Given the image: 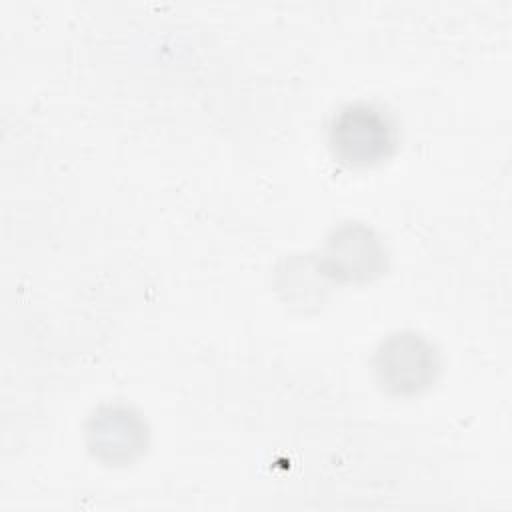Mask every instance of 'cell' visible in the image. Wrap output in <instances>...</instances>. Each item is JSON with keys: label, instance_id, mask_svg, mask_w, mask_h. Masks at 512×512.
Wrapping results in <instances>:
<instances>
[{"label": "cell", "instance_id": "6da1fadb", "mask_svg": "<svg viewBox=\"0 0 512 512\" xmlns=\"http://www.w3.org/2000/svg\"><path fill=\"white\" fill-rule=\"evenodd\" d=\"M328 142L340 162L372 166L392 154L396 128L390 116L376 104L350 102L332 116Z\"/></svg>", "mask_w": 512, "mask_h": 512}, {"label": "cell", "instance_id": "277c9868", "mask_svg": "<svg viewBox=\"0 0 512 512\" xmlns=\"http://www.w3.org/2000/svg\"><path fill=\"white\" fill-rule=\"evenodd\" d=\"M384 248L374 232L362 224L350 222L332 232L326 244V272L348 278L366 280L380 272Z\"/></svg>", "mask_w": 512, "mask_h": 512}, {"label": "cell", "instance_id": "7a4b0ae2", "mask_svg": "<svg viewBox=\"0 0 512 512\" xmlns=\"http://www.w3.org/2000/svg\"><path fill=\"white\" fill-rule=\"evenodd\" d=\"M438 368L436 348L416 332L390 334L374 354L376 380L392 394L422 392L434 382Z\"/></svg>", "mask_w": 512, "mask_h": 512}, {"label": "cell", "instance_id": "3957f363", "mask_svg": "<svg viewBox=\"0 0 512 512\" xmlns=\"http://www.w3.org/2000/svg\"><path fill=\"white\" fill-rule=\"evenodd\" d=\"M90 452L106 464H128L146 450V426L126 406L98 408L86 428Z\"/></svg>", "mask_w": 512, "mask_h": 512}]
</instances>
